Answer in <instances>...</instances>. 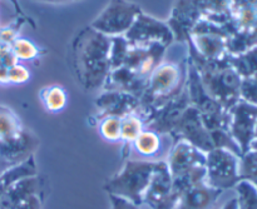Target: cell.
<instances>
[{
  "label": "cell",
  "instance_id": "cell-8",
  "mask_svg": "<svg viewBox=\"0 0 257 209\" xmlns=\"http://www.w3.org/2000/svg\"><path fill=\"white\" fill-rule=\"evenodd\" d=\"M123 37L131 44L150 45L157 43L167 48L175 39L172 30L167 23L148 17L143 13L138 15L132 27Z\"/></svg>",
  "mask_w": 257,
  "mask_h": 209
},
{
  "label": "cell",
  "instance_id": "cell-22",
  "mask_svg": "<svg viewBox=\"0 0 257 209\" xmlns=\"http://www.w3.org/2000/svg\"><path fill=\"white\" fill-rule=\"evenodd\" d=\"M98 132L100 137L109 143L120 142V118L103 117L98 120Z\"/></svg>",
  "mask_w": 257,
  "mask_h": 209
},
{
  "label": "cell",
  "instance_id": "cell-31",
  "mask_svg": "<svg viewBox=\"0 0 257 209\" xmlns=\"http://www.w3.org/2000/svg\"><path fill=\"white\" fill-rule=\"evenodd\" d=\"M250 150H257V139H253V142L251 143Z\"/></svg>",
  "mask_w": 257,
  "mask_h": 209
},
{
  "label": "cell",
  "instance_id": "cell-6",
  "mask_svg": "<svg viewBox=\"0 0 257 209\" xmlns=\"http://www.w3.org/2000/svg\"><path fill=\"white\" fill-rule=\"evenodd\" d=\"M141 8L128 0H110L90 27L109 38L124 35L132 27Z\"/></svg>",
  "mask_w": 257,
  "mask_h": 209
},
{
  "label": "cell",
  "instance_id": "cell-13",
  "mask_svg": "<svg viewBox=\"0 0 257 209\" xmlns=\"http://www.w3.org/2000/svg\"><path fill=\"white\" fill-rule=\"evenodd\" d=\"M172 177L190 172L191 169L202 167L206 163V153L193 147L185 140H177L173 143L167 159H165Z\"/></svg>",
  "mask_w": 257,
  "mask_h": 209
},
{
  "label": "cell",
  "instance_id": "cell-10",
  "mask_svg": "<svg viewBox=\"0 0 257 209\" xmlns=\"http://www.w3.org/2000/svg\"><path fill=\"white\" fill-rule=\"evenodd\" d=\"M230 115V133L240 147L241 154L243 155L250 150L251 143L255 139L257 107L240 100L231 108Z\"/></svg>",
  "mask_w": 257,
  "mask_h": 209
},
{
  "label": "cell",
  "instance_id": "cell-29",
  "mask_svg": "<svg viewBox=\"0 0 257 209\" xmlns=\"http://www.w3.org/2000/svg\"><path fill=\"white\" fill-rule=\"evenodd\" d=\"M42 208H43V195L39 194V195H34V197L29 198V199H27L25 202L8 209H42Z\"/></svg>",
  "mask_w": 257,
  "mask_h": 209
},
{
  "label": "cell",
  "instance_id": "cell-25",
  "mask_svg": "<svg viewBox=\"0 0 257 209\" xmlns=\"http://www.w3.org/2000/svg\"><path fill=\"white\" fill-rule=\"evenodd\" d=\"M241 209H257V188L247 180H241L235 187Z\"/></svg>",
  "mask_w": 257,
  "mask_h": 209
},
{
  "label": "cell",
  "instance_id": "cell-9",
  "mask_svg": "<svg viewBox=\"0 0 257 209\" xmlns=\"http://www.w3.org/2000/svg\"><path fill=\"white\" fill-rule=\"evenodd\" d=\"M177 200L167 163L166 160H158L152 179L143 195V204L152 209H173Z\"/></svg>",
  "mask_w": 257,
  "mask_h": 209
},
{
  "label": "cell",
  "instance_id": "cell-21",
  "mask_svg": "<svg viewBox=\"0 0 257 209\" xmlns=\"http://www.w3.org/2000/svg\"><path fill=\"white\" fill-rule=\"evenodd\" d=\"M231 65L242 78H250L257 72V47L240 55H228Z\"/></svg>",
  "mask_w": 257,
  "mask_h": 209
},
{
  "label": "cell",
  "instance_id": "cell-3",
  "mask_svg": "<svg viewBox=\"0 0 257 209\" xmlns=\"http://www.w3.org/2000/svg\"><path fill=\"white\" fill-rule=\"evenodd\" d=\"M188 75V64L177 62H165L151 73L147 85L141 95L140 114L143 120L152 114L155 110L160 109L168 102L177 98L186 89Z\"/></svg>",
  "mask_w": 257,
  "mask_h": 209
},
{
  "label": "cell",
  "instance_id": "cell-33",
  "mask_svg": "<svg viewBox=\"0 0 257 209\" xmlns=\"http://www.w3.org/2000/svg\"><path fill=\"white\" fill-rule=\"evenodd\" d=\"M255 139H257V124H256V129H255Z\"/></svg>",
  "mask_w": 257,
  "mask_h": 209
},
{
  "label": "cell",
  "instance_id": "cell-16",
  "mask_svg": "<svg viewBox=\"0 0 257 209\" xmlns=\"http://www.w3.org/2000/svg\"><path fill=\"white\" fill-rule=\"evenodd\" d=\"M221 194V190L202 183L182 193L173 209H211Z\"/></svg>",
  "mask_w": 257,
  "mask_h": 209
},
{
  "label": "cell",
  "instance_id": "cell-27",
  "mask_svg": "<svg viewBox=\"0 0 257 209\" xmlns=\"http://www.w3.org/2000/svg\"><path fill=\"white\" fill-rule=\"evenodd\" d=\"M241 100L257 107V82L252 77L243 78L241 84Z\"/></svg>",
  "mask_w": 257,
  "mask_h": 209
},
{
  "label": "cell",
  "instance_id": "cell-19",
  "mask_svg": "<svg viewBox=\"0 0 257 209\" xmlns=\"http://www.w3.org/2000/svg\"><path fill=\"white\" fill-rule=\"evenodd\" d=\"M39 97L44 109L49 113L62 112L68 102L67 92L62 85L58 84L43 88Z\"/></svg>",
  "mask_w": 257,
  "mask_h": 209
},
{
  "label": "cell",
  "instance_id": "cell-14",
  "mask_svg": "<svg viewBox=\"0 0 257 209\" xmlns=\"http://www.w3.org/2000/svg\"><path fill=\"white\" fill-rule=\"evenodd\" d=\"M38 145V138L24 129L18 137L7 142H0V162L7 168L19 164L32 157Z\"/></svg>",
  "mask_w": 257,
  "mask_h": 209
},
{
  "label": "cell",
  "instance_id": "cell-28",
  "mask_svg": "<svg viewBox=\"0 0 257 209\" xmlns=\"http://www.w3.org/2000/svg\"><path fill=\"white\" fill-rule=\"evenodd\" d=\"M110 209H140V205L117 195H109Z\"/></svg>",
  "mask_w": 257,
  "mask_h": 209
},
{
  "label": "cell",
  "instance_id": "cell-11",
  "mask_svg": "<svg viewBox=\"0 0 257 209\" xmlns=\"http://www.w3.org/2000/svg\"><path fill=\"white\" fill-rule=\"evenodd\" d=\"M173 139L168 134H161L156 130L146 128L135 142L125 148L128 158L135 155L132 159H143V160H165V155L167 157L171 148L173 145Z\"/></svg>",
  "mask_w": 257,
  "mask_h": 209
},
{
  "label": "cell",
  "instance_id": "cell-32",
  "mask_svg": "<svg viewBox=\"0 0 257 209\" xmlns=\"http://www.w3.org/2000/svg\"><path fill=\"white\" fill-rule=\"evenodd\" d=\"M252 78H253V79H255V80H256V82H257V72L255 73V74H253V75H252Z\"/></svg>",
  "mask_w": 257,
  "mask_h": 209
},
{
  "label": "cell",
  "instance_id": "cell-20",
  "mask_svg": "<svg viewBox=\"0 0 257 209\" xmlns=\"http://www.w3.org/2000/svg\"><path fill=\"white\" fill-rule=\"evenodd\" d=\"M24 130L19 117L10 108L0 105V142L18 137Z\"/></svg>",
  "mask_w": 257,
  "mask_h": 209
},
{
  "label": "cell",
  "instance_id": "cell-18",
  "mask_svg": "<svg viewBox=\"0 0 257 209\" xmlns=\"http://www.w3.org/2000/svg\"><path fill=\"white\" fill-rule=\"evenodd\" d=\"M145 129V120L140 112L130 113L120 118V142H123L124 148L130 147Z\"/></svg>",
  "mask_w": 257,
  "mask_h": 209
},
{
  "label": "cell",
  "instance_id": "cell-12",
  "mask_svg": "<svg viewBox=\"0 0 257 209\" xmlns=\"http://www.w3.org/2000/svg\"><path fill=\"white\" fill-rule=\"evenodd\" d=\"M140 98L118 90H103L95 100L97 119L103 117H124L140 110Z\"/></svg>",
  "mask_w": 257,
  "mask_h": 209
},
{
  "label": "cell",
  "instance_id": "cell-23",
  "mask_svg": "<svg viewBox=\"0 0 257 209\" xmlns=\"http://www.w3.org/2000/svg\"><path fill=\"white\" fill-rule=\"evenodd\" d=\"M240 177L257 188V150H248L240 158Z\"/></svg>",
  "mask_w": 257,
  "mask_h": 209
},
{
  "label": "cell",
  "instance_id": "cell-24",
  "mask_svg": "<svg viewBox=\"0 0 257 209\" xmlns=\"http://www.w3.org/2000/svg\"><path fill=\"white\" fill-rule=\"evenodd\" d=\"M10 47L17 60H34L40 55L39 48L25 38H17Z\"/></svg>",
  "mask_w": 257,
  "mask_h": 209
},
{
  "label": "cell",
  "instance_id": "cell-2",
  "mask_svg": "<svg viewBox=\"0 0 257 209\" xmlns=\"http://www.w3.org/2000/svg\"><path fill=\"white\" fill-rule=\"evenodd\" d=\"M191 48V47H190ZM190 63L198 73L203 89L211 98L230 110L241 100L243 78L231 65L228 54L218 60H206L191 48Z\"/></svg>",
  "mask_w": 257,
  "mask_h": 209
},
{
  "label": "cell",
  "instance_id": "cell-1",
  "mask_svg": "<svg viewBox=\"0 0 257 209\" xmlns=\"http://www.w3.org/2000/svg\"><path fill=\"white\" fill-rule=\"evenodd\" d=\"M112 38L85 28L73 43V63L77 80L88 92L103 89L110 72Z\"/></svg>",
  "mask_w": 257,
  "mask_h": 209
},
{
  "label": "cell",
  "instance_id": "cell-5",
  "mask_svg": "<svg viewBox=\"0 0 257 209\" xmlns=\"http://www.w3.org/2000/svg\"><path fill=\"white\" fill-rule=\"evenodd\" d=\"M240 158L222 148L206 153V184L221 192L235 188L241 182Z\"/></svg>",
  "mask_w": 257,
  "mask_h": 209
},
{
  "label": "cell",
  "instance_id": "cell-26",
  "mask_svg": "<svg viewBox=\"0 0 257 209\" xmlns=\"http://www.w3.org/2000/svg\"><path fill=\"white\" fill-rule=\"evenodd\" d=\"M30 79V72L27 67L19 64H14L8 69L7 83L10 84H24Z\"/></svg>",
  "mask_w": 257,
  "mask_h": 209
},
{
  "label": "cell",
  "instance_id": "cell-17",
  "mask_svg": "<svg viewBox=\"0 0 257 209\" xmlns=\"http://www.w3.org/2000/svg\"><path fill=\"white\" fill-rule=\"evenodd\" d=\"M201 19L208 20L213 24L227 27L231 23V9L233 0H195Z\"/></svg>",
  "mask_w": 257,
  "mask_h": 209
},
{
  "label": "cell",
  "instance_id": "cell-4",
  "mask_svg": "<svg viewBox=\"0 0 257 209\" xmlns=\"http://www.w3.org/2000/svg\"><path fill=\"white\" fill-rule=\"evenodd\" d=\"M157 162L128 158L124 165L113 177L107 179L103 188L108 195H117L135 204H143V195L152 179Z\"/></svg>",
  "mask_w": 257,
  "mask_h": 209
},
{
  "label": "cell",
  "instance_id": "cell-15",
  "mask_svg": "<svg viewBox=\"0 0 257 209\" xmlns=\"http://www.w3.org/2000/svg\"><path fill=\"white\" fill-rule=\"evenodd\" d=\"M42 193L43 180L39 175L20 179L9 185L3 193L2 199H0V209L12 208Z\"/></svg>",
  "mask_w": 257,
  "mask_h": 209
},
{
  "label": "cell",
  "instance_id": "cell-30",
  "mask_svg": "<svg viewBox=\"0 0 257 209\" xmlns=\"http://www.w3.org/2000/svg\"><path fill=\"white\" fill-rule=\"evenodd\" d=\"M221 209H241L240 202H238V198L237 197L231 198L228 202L225 203V205H223Z\"/></svg>",
  "mask_w": 257,
  "mask_h": 209
},
{
  "label": "cell",
  "instance_id": "cell-7",
  "mask_svg": "<svg viewBox=\"0 0 257 209\" xmlns=\"http://www.w3.org/2000/svg\"><path fill=\"white\" fill-rule=\"evenodd\" d=\"M170 137L173 142L185 140L205 153L215 149L210 132L205 127L197 109L193 105H188L176 120L171 129Z\"/></svg>",
  "mask_w": 257,
  "mask_h": 209
}]
</instances>
